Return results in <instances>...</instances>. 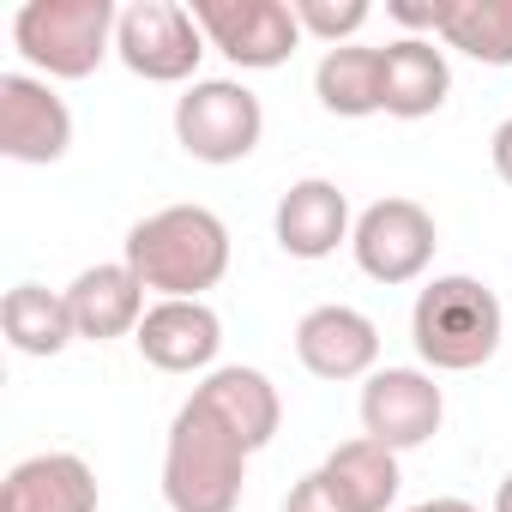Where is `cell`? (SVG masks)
<instances>
[{
    "mask_svg": "<svg viewBox=\"0 0 512 512\" xmlns=\"http://www.w3.org/2000/svg\"><path fill=\"white\" fill-rule=\"evenodd\" d=\"M127 266L163 302H199L229 272V223L211 205H163L127 229Z\"/></svg>",
    "mask_w": 512,
    "mask_h": 512,
    "instance_id": "6da1fadb",
    "label": "cell"
},
{
    "mask_svg": "<svg viewBox=\"0 0 512 512\" xmlns=\"http://www.w3.org/2000/svg\"><path fill=\"white\" fill-rule=\"evenodd\" d=\"M247 446L199 404L187 398L169 422L163 446V500L169 512H235L247 488Z\"/></svg>",
    "mask_w": 512,
    "mask_h": 512,
    "instance_id": "7a4b0ae2",
    "label": "cell"
},
{
    "mask_svg": "<svg viewBox=\"0 0 512 512\" xmlns=\"http://www.w3.org/2000/svg\"><path fill=\"white\" fill-rule=\"evenodd\" d=\"M500 332H506L500 296L482 278H464V272L434 278L416 296V308H410V344H416V356L434 374H470V368H482L500 350Z\"/></svg>",
    "mask_w": 512,
    "mask_h": 512,
    "instance_id": "3957f363",
    "label": "cell"
},
{
    "mask_svg": "<svg viewBox=\"0 0 512 512\" xmlns=\"http://www.w3.org/2000/svg\"><path fill=\"white\" fill-rule=\"evenodd\" d=\"M115 0H25L13 13V49L49 79H91L115 49Z\"/></svg>",
    "mask_w": 512,
    "mask_h": 512,
    "instance_id": "277c9868",
    "label": "cell"
},
{
    "mask_svg": "<svg viewBox=\"0 0 512 512\" xmlns=\"http://www.w3.org/2000/svg\"><path fill=\"white\" fill-rule=\"evenodd\" d=\"M260 133H266V109L241 79H193L187 97L175 103V139L193 163H211V169L241 163L253 157Z\"/></svg>",
    "mask_w": 512,
    "mask_h": 512,
    "instance_id": "5b68a950",
    "label": "cell"
},
{
    "mask_svg": "<svg viewBox=\"0 0 512 512\" xmlns=\"http://www.w3.org/2000/svg\"><path fill=\"white\" fill-rule=\"evenodd\" d=\"M205 31L193 19V7H175V0H133L121 7V25H115V55L133 79L145 85H181L199 73L205 61Z\"/></svg>",
    "mask_w": 512,
    "mask_h": 512,
    "instance_id": "8992f818",
    "label": "cell"
},
{
    "mask_svg": "<svg viewBox=\"0 0 512 512\" xmlns=\"http://www.w3.org/2000/svg\"><path fill=\"white\" fill-rule=\"evenodd\" d=\"M193 19L205 43L241 73H272L302 43V25L284 0H193Z\"/></svg>",
    "mask_w": 512,
    "mask_h": 512,
    "instance_id": "52a82bcc",
    "label": "cell"
},
{
    "mask_svg": "<svg viewBox=\"0 0 512 512\" xmlns=\"http://www.w3.org/2000/svg\"><path fill=\"white\" fill-rule=\"evenodd\" d=\"M434 247H440L434 217H428L416 199H374V205L356 217V229H350L356 266H362L374 284H386V290L416 284V278L434 266Z\"/></svg>",
    "mask_w": 512,
    "mask_h": 512,
    "instance_id": "ba28073f",
    "label": "cell"
},
{
    "mask_svg": "<svg viewBox=\"0 0 512 512\" xmlns=\"http://www.w3.org/2000/svg\"><path fill=\"white\" fill-rule=\"evenodd\" d=\"M446 422V392L434 386L428 368H374L368 386H362V434L392 446V452H410V446H428Z\"/></svg>",
    "mask_w": 512,
    "mask_h": 512,
    "instance_id": "9c48e42d",
    "label": "cell"
},
{
    "mask_svg": "<svg viewBox=\"0 0 512 512\" xmlns=\"http://www.w3.org/2000/svg\"><path fill=\"white\" fill-rule=\"evenodd\" d=\"M73 145V115L37 73H0V157L61 163Z\"/></svg>",
    "mask_w": 512,
    "mask_h": 512,
    "instance_id": "30bf717a",
    "label": "cell"
},
{
    "mask_svg": "<svg viewBox=\"0 0 512 512\" xmlns=\"http://www.w3.org/2000/svg\"><path fill=\"white\" fill-rule=\"evenodd\" d=\"M296 356L314 380H368L380 362V326L344 302L308 308L296 326Z\"/></svg>",
    "mask_w": 512,
    "mask_h": 512,
    "instance_id": "8fae6325",
    "label": "cell"
},
{
    "mask_svg": "<svg viewBox=\"0 0 512 512\" xmlns=\"http://www.w3.org/2000/svg\"><path fill=\"white\" fill-rule=\"evenodd\" d=\"M133 344L157 374H205L223 350V320L205 302H151Z\"/></svg>",
    "mask_w": 512,
    "mask_h": 512,
    "instance_id": "7c38bea8",
    "label": "cell"
},
{
    "mask_svg": "<svg viewBox=\"0 0 512 512\" xmlns=\"http://www.w3.org/2000/svg\"><path fill=\"white\" fill-rule=\"evenodd\" d=\"M272 229H278V247L290 253V260H326V253H338V247L350 241L356 223H350L344 187L326 181V175H308V181H296V187L278 199Z\"/></svg>",
    "mask_w": 512,
    "mask_h": 512,
    "instance_id": "4fadbf2b",
    "label": "cell"
},
{
    "mask_svg": "<svg viewBox=\"0 0 512 512\" xmlns=\"http://www.w3.org/2000/svg\"><path fill=\"white\" fill-rule=\"evenodd\" d=\"M193 398H199L247 452H260V446L278 440L284 398H278V386H272L260 368H211V374L193 386Z\"/></svg>",
    "mask_w": 512,
    "mask_h": 512,
    "instance_id": "5bb4252c",
    "label": "cell"
},
{
    "mask_svg": "<svg viewBox=\"0 0 512 512\" xmlns=\"http://www.w3.org/2000/svg\"><path fill=\"white\" fill-rule=\"evenodd\" d=\"M0 512H97V470L79 452H37L7 470Z\"/></svg>",
    "mask_w": 512,
    "mask_h": 512,
    "instance_id": "9a60e30c",
    "label": "cell"
},
{
    "mask_svg": "<svg viewBox=\"0 0 512 512\" xmlns=\"http://www.w3.org/2000/svg\"><path fill=\"white\" fill-rule=\"evenodd\" d=\"M67 308H73V332L91 338V344H109V338H127L139 332L145 320V284L133 278V266H85L67 290Z\"/></svg>",
    "mask_w": 512,
    "mask_h": 512,
    "instance_id": "2e32d148",
    "label": "cell"
},
{
    "mask_svg": "<svg viewBox=\"0 0 512 512\" xmlns=\"http://www.w3.org/2000/svg\"><path fill=\"white\" fill-rule=\"evenodd\" d=\"M380 79H386V115H398V121L434 115L452 91V67H446V49H434V37L386 43L380 49Z\"/></svg>",
    "mask_w": 512,
    "mask_h": 512,
    "instance_id": "e0dca14e",
    "label": "cell"
},
{
    "mask_svg": "<svg viewBox=\"0 0 512 512\" xmlns=\"http://www.w3.org/2000/svg\"><path fill=\"white\" fill-rule=\"evenodd\" d=\"M314 97H320V109H326V115H344V121L380 115V109H386L380 49H362V43L326 49V55H320V67H314Z\"/></svg>",
    "mask_w": 512,
    "mask_h": 512,
    "instance_id": "ac0fdd59",
    "label": "cell"
},
{
    "mask_svg": "<svg viewBox=\"0 0 512 512\" xmlns=\"http://www.w3.org/2000/svg\"><path fill=\"white\" fill-rule=\"evenodd\" d=\"M326 482L338 488V500L350 506V512H386L392 500H398V488H404V470H398V452L392 446H380V440H344L326 464Z\"/></svg>",
    "mask_w": 512,
    "mask_h": 512,
    "instance_id": "d6986e66",
    "label": "cell"
},
{
    "mask_svg": "<svg viewBox=\"0 0 512 512\" xmlns=\"http://www.w3.org/2000/svg\"><path fill=\"white\" fill-rule=\"evenodd\" d=\"M0 332L19 356H61L79 332H73V308L67 296L43 290V284H13L0 302Z\"/></svg>",
    "mask_w": 512,
    "mask_h": 512,
    "instance_id": "ffe728a7",
    "label": "cell"
},
{
    "mask_svg": "<svg viewBox=\"0 0 512 512\" xmlns=\"http://www.w3.org/2000/svg\"><path fill=\"white\" fill-rule=\"evenodd\" d=\"M440 43L482 67H512V0H446Z\"/></svg>",
    "mask_w": 512,
    "mask_h": 512,
    "instance_id": "44dd1931",
    "label": "cell"
},
{
    "mask_svg": "<svg viewBox=\"0 0 512 512\" xmlns=\"http://www.w3.org/2000/svg\"><path fill=\"white\" fill-rule=\"evenodd\" d=\"M290 13H296L302 37H320L326 49H344V43L374 19L368 0H290Z\"/></svg>",
    "mask_w": 512,
    "mask_h": 512,
    "instance_id": "7402d4cb",
    "label": "cell"
},
{
    "mask_svg": "<svg viewBox=\"0 0 512 512\" xmlns=\"http://www.w3.org/2000/svg\"><path fill=\"white\" fill-rule=\"evenodd\" d=\"M386 19L404 25V37H440V19H446V0H386Z\"/></svg>",
    "mask_w": 512,
    "mask_h": 512,
    "instance_id": "603a6c76",
    "label": "cell"
},
{
    "mask_svg": "<svg viewBox=\"0 0 512 512\" xmlns=\"http://www.w3.org/2000/svg\"><path fill=\"white\" fill-rule=\"evenodd\" d=\"M284 512H350V506L338 500V488L326 482V470H308V476H302V482L290 488Z\"/></svg>",
    "mask_w": 512,
    "mask_h": 512,
    "instance_id": "cb8c5ba5",
    "label": "cell"
},
{
    "mask_svg": "<svg viewBox=\"0 0 512 512\" xmlns=\"http://www.w3.org/2000/svg\"><path fill=\"white\" fill-rule=\"evenodd\" d=\"M488 157H494V175L512 187V121H500V127H494V139H488Z\"/></svg>",
    "mask_w": 512,
    "mask_h": 512,
    "instance_id": "d4e9b609",
    "label": "cell"
},
{
    "mask_svg": "<svg viewBox=\"0 0 512 512\" xmlns=\"http://www.w3.org/2000/svg\"><path fill=\"white\" fill-rule=\"evenodd\" d=\"M410 512H476L470 500H452V494H440V500H422V506H410Z\"/></svg>",
    "mask_w": 512,
    "mask_h": 512,
    "instance_id": "484cf974",
    "label": "cell"
},
{
    "mask_svg": "<svg viewBox=\"0 0 512 512\" xmlns=\"http://www.w3.org/2000/svg\"><path fill=\"white\" fill-rule=\"evenodd\" d=\"M494 512H512V470H506L500 488H494Z\"/></svg>",
    "mask_w": 512,
    "mask_h": 512,
    "instance_id": "4316f807",
    "label": "cell"
}]
</instances>
